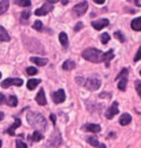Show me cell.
Segmentation results:
<instances>
[{
  "mask_svg": "<svg viewBox=\"0 0 141 148\" xmlns=\"http://www.w3.org/2000/svg\"><path fill=\"white\" fill-rule=\"evenodd\" d=\"M27 121L30 126L35 128L37 132L45 130L46 128V119L41 113L39 112H29L27 113Z\"/></svg>",
  "mask_w": 141,
  "mask_h": 148,
  "instance_id": "obj_1",
  "label": "cell"
},
{
  "mask_svg": "<svg viewBox=\"0 0 141 148\" xmlns=\"http://www.w3.org/2000/svg\"><path fill=\"white\" fill-rule=\"evenodd\" d=\"M82 56L85 60L93 62V63H101V62H104L105 52L98 49H95V48H88L83 51Z\"/></svg>",
  "mask_w": 141,
  "mask_h": 148,
  "instance_id": "obj_2",
  "label": "cell"
},
{
  "mask_svg": "<svg viewBox=\"0 0 141 148\" xmlns=\"http://www.w3.org/2000/svg\"><path fill=\"white\" fill-rule=\"evenodd\" d=\"M61 144H62V135H61V133H60V130H56L51 134L50 138L48 139V142H46V147L59 148Z\"/></svg>",
  "mask_w": 141,
  "mask_h": 148,
  "instance_id": "obj_3",
  "label": "cell"
},
{
  "mask_svg": "<svg viewBox=\"0 0 141 148\" xmlns=\"http://www.w3.org/2000/svg\"><path fill=\"white\" fill-rule=\"evenodd\" d=\"M57 2V0H50V1H46V2H44V5L42 7H40L39 9H37L34 13H35V16H40V17H42V16H46L48 13H50L52 10H53V5Z\"/></svg>",
  "mask_w": 141,
  "mask_h": 148,
  "instance_id": "obj_4",
  "label": "cell"
},
{
  "mask_svg": "<svg viewBox=\"0 0 141 148\" xmlns=\"http://www.w3.org/2000/svg\"><path fill=\"white\" fill-rule=\"evenodd\" d=\"M83 85L89 91H97L101 85V81L99 79H96V77H89V79L84 81Z\"/></svg>",
  "mask_w": 141,
  "mask_h": 148,
  "instance_id": "obj_5",
  "label": "cell"
},
{
  "mask_svg": "<svg viewBox=\"0 0 141 148\" xmlns=\"http://www.w3.org/2000/svg\"><path fill=\"white\" fill-rule=\"evenodd\" d=\"M87 9H88V2L83 1V2H80V3H77V5H75L73 7L72 12L75 14V17H80V16L85 14Z\"/></svg>",
  "mask_w": 141,
  "mask_h": 148,
  "instance_id": "obj_6",
  "label": "cell"
},
{
  "mask_svg": "<svg viewBox=\"0 0 141 148\" xmlns=\"http://www.w3.org/2000/svg\"><path fill=\"white\" fill-rule=\"evenodd\" d=\"M23 84V80L21 79H14V77H10V79H7V80L2 81L1 82V87L3 88H8L9 86H21Z\"/></svg>",
  "mask_w": 141,
  "mask_h": 148,
  "instance_id": "obj_7",
  "label": "cell"
},
{
  "mask_svg": "<svg viewBox=\"0 0 141 148\" xmlns=\"http://www.w3.org/2000/svg\"><path fill=\"white\" fill-rule=\"evenodd\" d=\"M66 99V95H65V91L64 90H57L56 92H54L52 94V99L55 104H61L63 103Z\"/></svg>",
  "mask_w": 141,
  "mask_h": 148,
  "instance_id": "obj_8",
  "label": "cell"
},
{
  "mask_svg": "<svg viewBox=\"0 0 141 148\" xmlns=\"http://www.w3.org/2000/svg\"><path fill=\"white\" fill-rule=\"evenodd\" d=\"M119 113V110H118V103L117 102H114L111 106L106 111L105 113V117L107 119H111V118L115 117V115H117Z\"/></svg>",
  "mask_w": 141,
  "mask_h": 148,
  "instance_id": "obj_9",
  "label": "cell"
},
{
  "mask_svg": "<svg viewBox=\"0 0 141 148\" xmlns=\"http://www.w3.org/2000/svg\"><path fill=\"white\" fill-rule=\"evenodd\" d=\"M91 25H92V27L94 29H96V30H101V29H104V28L109 25V20L105 18L98 19V20H96V21H93Z\"/></svg>",
  "mask_w": 141,
  "mask_h": 148,
  "instance_id": "obj_10",
  "label": "cell"
},
{
  "mask_svg": "<svg viewBox=\"0 0 141 148\" xmlns=\"http://www.w3.org/2000/svg\"><path fill=\"white\" fill-rule=\"evenodd\" d=\"M101 130V127H100V125L98 124H85L84 126H83V130H85V132H91V133H95V134H97L99 133Z\"/></svg>",
  "mask_w": 141,
  "mask_h": 148,
  "instance_id": "obj_11",
  "label": "cell"
},
{
  "mask_svg": "<svg viewBox=\"0 0 141 148\" xmlns=\"http://www.w3.org/2000/svg\"><path fill=\"white\" fill-rule=\"evenodd\" d=\"M35 101H37V104L41 105V106H45V105L48 104L46 99H45V93H44L43 88H40V91L37 92V96H35Z\"/></svg>",
  "mask_w": 141,
  "mask_h": 148,
  "instance_id": "obj_12",
  "label": "cell"
},
{
  "mask_svg": "<svg viewBox=\"0 0 141 148\" xmlns=\"http://www.w3.org/2000/svg\"><path fill=\"white\" fill-rule=\"evenodd\" d=\"M30 61L33 62L34 64H37L39 66H44L49 63V60L45 59V58H37V56H32L30 58Z\"/></svg>",
  "mask_w": 141,
  "mask_h": 148,
  "instance_id": "obj_13",
  "label": "cell"
},
{
  "mask_svg": "<svg viewBox=\"0 0 141 148\" xmlns=\"http://www.w3.org/2000/svg\"><path fill=\"white\" fill-rule=\"evenodd\" d=\"M115 58V53H114V50L110 49L108 50L107 52H105V56H104V62L105 64H106V66L107 68H109V65H110V61Z\"/></svg>",
  "mask_w": 141,
  "mask_h": 148,
  "instance_id": "obj_14",
  "label": "cell"
},
{
  "mask_svg": "<svg viewBox=\"0 0 141 148\" xmlns=\"http://www.w3.org/2000/svg\"><path fill=\"white\" fill-rule=\"evenodd\" d=\"M131 119H132V117H131V115L129 113H123V115L120 116V118H119V123H120L121 126H127V125L130 124Z\"/></svg>",
  "mask_w": 141,
  "mask_h": 148,
  "instance_id": "obj_15",
  "label": "cell"
},
{
  "mask_svg": "<svg viewBox=\"0 0 141 148\" xmlns=\"http://www.w3.org/2000/svg\"><path fill=\"white\" fill-rule=\"evenodd\" d=\"M20 126H21V121H20V119H16V121H14V123H13L12 125L8 128V130H7V133H8L10 136H14L16 135L14 130H17L18 127H20Z\"/></svg>",
  "mask_w": 141,
  "mask_h": 148,
  "instance_id": "obj_16",
  "label": "cell"
},
{
  "mask_svg": "<svg viewBox=\"0 0 141 148\" xmlns=\"http://www.w3.org/2000/svg\"><path fill=\"white\" fill-rule=\"evenodd\" d=\"M75 68H76V64L72 60H66V61L62 64V69L65 70V71H72Z\"/></svg>",
  "mask_w": 141,
  "mask_h": 148,
  "instance_id": "obj_17",
  "label": "cell"
},
{
  "mask_svg": "<svg viewBox=\"0 0 141 148\" xmlns=\"http://www.w3.org/2000/svg\"><path fill=\"white\" fill-rule=\"evenodd\" d=\"M0 41H2V42H9L10 41V36L8 34L6 29L1 25H0Z\"/></svg>",
  "mask_w": 141,
  "mask_h": 148,
  "instance_id": "obj_18",
  "label": "cell"
},
{
  "mask_svg": "<svg viewBox=\"0 0 141 148\" xmlns=\"http://www.w3.org/2000/svg\"><path fill=\"white\" fill-rule=\"evenodd\" d=\"M118 81H119V82H118V90H119V91H123V92H125V91H126V88H127L128 77H127V76H125V77L119 79Z\"/></svg>",
  "mask_w": 141,
  "mask_h": 148,
  "instance_id": "obj_19",
  "label": "cell"
},
{
  "mask_svg": "<svg viewBox=\"0 0 141 148\" xmlns=\"http://www.w3.org/2000/svg\"><path fill=\"white\" fill-rule=\"evenodd\" d=\"M41 83V80H37V79H30V80L28 81V83H27V87L32 91V90H34L35 87L39 85Z\"/></svg>",
  "mask_w": 141,
  "mask_h": 148,
  "instance_id": "obj_20",
  "label": "cell"
},
{
  "mask_svg": "<svg viewBox=\"0 0 141 148\" xmlns=\"http://www.w3.org/2000/svg\"><path fill=\"white\" fill-rule=\"evenodd\" d=\"M131 28H132V30H135V31L141 30V18L140 17L134 19V20L131 21Z\"/></svg>",
  "mask_w": 141,
  "mask_h": 148,
  "instance_id": "obj_21",
  "label": "cell"
},
{
  "mask_svg": "<svg viewBox=\"0 0 141 148\" xmlns=\"http://www.w3.org/2000/svg\"><path fill=\"white\" fill-rule=\"evenodd\" d=\"M59 39H60V42H61L62 47H64V48H67V47H68L67 34H66L65 32H61V33H60V36H59Z\"/></svg>",
  "mask_w": 141,
  "mask_h": 148,
  "instance_id": "obj_22",
  "label": "cell"
},
{
  "mask_svg": "<svg viewBox=\"0 0 141 148\" xmlns=\"http://www.w3.org/2000/svg\"><path fill=\"white\" fill-rule=\"evenodd\" d=\"M9 5H10V2H9L8 0L0 1V16L7 12V10L9 9Z\"/></svg>",
  "mask_w": 141,
  "mask_h": 148,
  "instance_id": "obj_23",
  "label": "cell"
},
{
  "mask_svg": "<svg viewBox=\"0 0 141 148\" xmlns=\"http://www.w3.org/2000/svg\"><path fill=\"white\" fill-rule=\"evenodd\" d=\"M32 142L33 143H39L41 139H43V134L41 132H37V130H34V133L32 134V137H31Z\"/></svg>",
  "mask_w": 141,
  "mask_h": 148,
  "instance_id": "obj_24",
  "label": "cell"
},
{
  "mask_svg": "<svg viewBox=\"0 0 141 148\" xmlns=\"http://www.w3.org/2000/svg\"><path fill=\"white\" fill-rule=\"evenodd\" d=\"M7 103L8 105L10 106V107H16L17 105H18V99H17V96H14V95H10L8 99H7Z\"/></svg>",
  "mask_w": 141,
  "mask_h": 148,
  "instance_id": "obj_25",
  "label": "cell"
},
{
  "mask_svg": "<svg viewBox=\"0 0 141 148\" xmlns=\"http://www.w3.org/2000/svg\"><path fill=\"white\" fill-rule=\"evenodd\" d=\"M86 140H87L88 144H91V145L94 146V147H98L99 142L96 137H94V136H89V137H87V139H86Z\"/></svg>",
  "mask_w": 141,
  "mask_h": 148,
  "instance_id": "obj_26",
  "label": "cell"
},
{
  "mask_svg": "<svg viewBox=\"0 0 141 148\" xmlns=\"http://www.w3.org/2000/svg\"><path fill=\"white\" fill-rule=\"evenodd\" d=\"M14 3L18 5L19 7H30L31 6L30 0H17V1H14Z\"/></svg>",
  "mask_w": 141,
  "mask_h": 148,
  "instance_id": "obj_27",
  "label": "cell"
},
{
  "mask_svg": "<svg viewBox=\"0 0 141 148\" xmlns=\"http://www.w3.org/2000/svg\"><path fill=\"white\" fill-rule=\"evenodd\" d=\"M114 37H115V39H118L120 42H125L126 41V38H125V36H123V32H120V31H116L115 33H114Z\"/></svg>",
  "mask_w": 141,
  "mask_h": 148,
  "instance_id": "obj_28",
  "label": "cell"
},
{
  "mask_svg": "<svg viewBox=\"0 0 141 148\" xmlns=\"http://www.w3.org/2000/svg\"><path fill=\"white\" fill-rule=\"evenodd\" d=\"M109 40H110V36L108 33H103L100 36V42L103 44H107L109 42Z\"/></svg>",
  "mask_w": 141,
  "mask_h": 148,
  "instance_id": "obj_29",
  "label": "cell"
},
{
  "mask_svg": "<svg viewBox=\"0 0 141 148\" xmlns=\"http://www.w3.org/2000/svg\"><path fill=\"white\" fill-rule=\"evenodd\" d=\"M125 76H128V69L123 68L121 71H120V73L117 75V77H115V81H118L119 79H121V77H125Z\"/></svg>",
  "mask_w": 141,
  "mask_h": 148,
  "instance_id": "obj_30",
  "label": "cell"
},
{
  "mask_svg": "<svg viewBox=\"0 0 141 148\" xmlns=\"http://www.w3.org/2000/svg\"><path fill=\"white\" fill-rule=\"evenodd\" d=\"M32 28H33L34 30H37V31H42V29H43L42 21H40V20H37V21H35V22L33 23Z\"/></svg>",
  "mask_w": 141,
  "mask_h": 148,
  "instance_id": "obj_31",
  "label": "cell"
},
{
  "mask_svg": "<svg viewBox=\"0 0 141 148\" xmlns=\"http://www.w3.org/2000/svg\"><path fill=\"white\" fill-rule=\"evenodd\" d=\"M16 147L17 148H28V145L23 143L22 140H20V139H17L16 140Z\"/></svg>",
  "mask_w": 141,
  "mask_h": 148,
  "instance_id": "obj_32",
  "label": "cell"
},
{
  "mask_svg": "<svg viewBox=\"0 0 141 148\" xmlns=\"http://www.w3.org/2000/svg\"><path fill=\"white\" fill-rule=\"evenodd\" d=\"M27 73L29 75H35L37 73V70L33 66H29V68H27Z\"/></svg>",
  "mask_w": 141,
  "mask_h": 148,
  "instance_id": "obj_33",
  "label": "cell"
},
{
  "mask_svg": "<svg viewBox=\"0 0 141 148\" xmlns=\"http://www.w3.org/2000/svg\"><path fill=\"white\" fill-rule=\"evenodd\" d=\"M21 18L23 19V20H28V19L30 18V10H25L23 12L21 13Z\"/></svg>",
  "mask_w": 141,
  "mask_h": 148,
  "instance_id": "obj_34",
  "label": "cell"
},
{
  "mask_svg": "<svg viewBox=\"0 0 141 148\" xmlns=\"http://www.w3.org/2000/svg\"><path fill=\"white\" fill-rule=\"evenodd\" d=\"M136 90H137V93L141 96V81L140 80L136 81Z\"/></svg>",
  "mask_w": 141,
  "mask_h": 148,
  "instance_id": "obj_35",
  "label": "cell"
},
{
  "mask_svg": "<svg viewBox=\"0 0 141 148\" xmlns=\"http://www.w3.org/2000/svg\"><path fill=\"white\" fill-rule=\"evenodd\" d=\"M83 27H84V25H83V22H78V23H76V25H75L74 31H76V32H77V31H80V29H83Z\"/></svg>",
  "mask_w": 141,
  "mask_h": 148,
  "instance_id": "obj_36",
  "label": "cell"
},
{
  "mask_svg": "<svg viewBox=\"0 0 141 148\" xmlns=\"http://www.w3.org/2000/svg\"><path fill=\"white\" fill-rule=\"evenodd\" d=\"M140 53H141V48H139L138 51H137V54L135 56V62H138L140 60Z\"/></svg>",
  "mask_w": 141,
  "mask_h": 148,
  "instance_id": "obj_37",
  "label": "cell"
},
{
  "mask_svg": "<svg viewBox=\"0 0 141 148\" xmlns=\"http://www.w3.org/2000/svg\"><path fill=\"white\" fill-rule=\"evenodd\" d=\"M75 81H76V83H77V84H80V85H83V84H84V79H83V77H76V79H75Z\"/></svg>",
  "mask_w": 141,
  "mask_h": 148,
  "instance_id": "obj_38",
  "label": "cell"
},
{
  "mask_svg": "<svg viewBox=\"0 0 141 148\" xmlns=\"http://www.w3.org/2000/svg\"><path fill=\"white\" fill-rule=\"evenodd\" d=\"M5 102H6V96H5L2 93H0V105L3 104Z\"/></svg>",
  "mask_w": 141,
  "mask_h": 148,
  "instance_id": "obj_39",
  "label": "cell"
},
{
  "mask_svg": "<svg viewBox=\"0 0 141 148\" xmlns=\"http://www.w3.org/2000/svg\"><path fill=\"white\" fill-rule=\"evenodd\" d=\"M50 119H51V122L53 123V125H55V122H56V116L54 114H51L50 115Z\"/></svg>",
  "mask_w": 141,
  "mask_h": 148,
  "instance_id": "obj_40",
  "label": "cell"
},
{
  "mask_svg": "<svg viewBox=\"0 0 141 148\" xmlns=\"http://www.w3.org/2000/svg\"><path fill=\"white\" fill-rule=\"evenodd\" d=\"M5 118V113L3 112H0V121H2Z\"/></svg>",
  "mask_w": 141,
  "mask_h": 148,
  "instance_id": "obj_41",
  "label": "cell"
},
{
  "mask_svg": "<svg viewBox=\"0 0 141 148\" xmlns=\"http://www.w3.org/2000/svg\"><path fill=\"white\" fill-rule=\"evenodd\" d=\"M94 2H95V3H97V5H104L105 3V1H97V0H95Z\"/></svg>",
  "mask_w": 141,
  "mask_h": 148,
  "instance_id": "obj_42",
  "label": "cell"
},
{
  "mask_svg": "<svg viewBox=\"0 0 141 148\" xmlns=\"http://www.w3.org/2000/svg\"><path fill=\"white\" fill-rule=\"evenodd\" d=\"M135 3H136V6H138V7H139V6L141 5V2L139 1V0H137V1H135Z\"/></svg>",
  "mask_w": 141,
  "mask_h": 148,
  "instance_id": "obj_43",
  "label": "cell"
},
{
  "mask_svg": "<svg viewBox=\"0 0 141 148\" xmlns=\"http://www.w3.org/2000/svg\"><path fill=\"white\" fill-rule=\"evenodd\" d=\"M98 148H106V145L105 144H100V145H98Z\"/></svg>",
  "mask_w": 141,
  "mask_h": 148,
  "instance_id": "obj_44",
  "label": "cell"
},
{
  "mask_svg": "<svg viewBox=\"0 0 141 148\" xmlns=\"http://www.w3.org/2000/svg\"><path fill=\"white\" fill-rule=\"evenodd\" d=\"M68 1H62V5H67Z\"/></svg>",
  "mask_w": 141,
  "mask_h": 148,
  "instance_id": "obj_45",
  "label": "cell"
},
{
  "mask_svg": "<svg viewBox=\"0 0 141 148\" xmlns=\"http://www.w3.org/2000/svg\"><path fill=\"white\" fill-rule=\"evenodd\" d=\"M1 146H2V140L0 139V148H1Z\"/></svg>",
  "mask_w": 141,
  "mask_h": 148,
  "instance_id": "obj_46",
  "label": "cell"
},
{
  "mask_svg": "<svg viewBox=\"0 0 141 148\" xmlns=\"http://www.w3.org/2000/svg\"><path fill=\"white\" fill-rule=\"evenodd\" d=\"M0 79H1V73H0Z\"/></svg>",
  "mask_w": 141,
  "mask_h": 148,
  "instance_id": "obj_47",
  "label": "cell"
}]
</instances>
